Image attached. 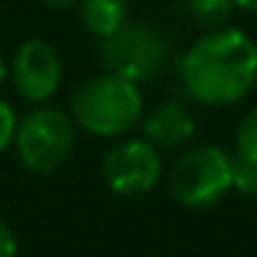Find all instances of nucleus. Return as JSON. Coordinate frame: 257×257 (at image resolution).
Listing matches in <instances>:
<instances>
[{
	"mask_svg": "<svg viewBox=\"0 0 257 257\" xmlns=\"http://www.w3.org/2000/svg\"><path fill=\"white\" fill-rule=\"evenodd\" d=\"M183 86L202 105H232L257 86V42L238 28L210 31L180 61Z\"/></svg>",
	"mask_w": 257,
	"mask_h": 257,
	"instance_id": "f257e3e1",
	"label": "nucleus"
},
{
	"mask_svg": "<svg viewBox=\"0 0 257 257\" xmlns=\"http://www.w3.org/2000/svg\"><path fill=\"white\" fill-rule=\"evenodd\" d=\"M144 116L139 83L102 72L78 86L72 94V122L94 136H124Z\"/></svg>",
	"mask_w": 257,
	"mask_h": 257,
	"instance_id": "f03ea898",
	"label": "nucleus"
},
{
	"mask_svg": "<svg viewBox=\"0 0 257 257\" xmlns=\"http://www.w3.org/2000/svg\"><path fill=\"white\" fill-rule=\"evenodd\" d=\"M17 155L25 169L36 174H50L69 161L75 150V122L64 111L39 105L17 122L14 133Z\"/></svg>",
	"mask_w": 257,
	"mask_h": 257,
	"instance_id": "7ed1b4c3",
	"label": "nucleus"
},
{
	"mask_svg": "<svg viewBox=\"0 0 257 257\" xmlns=\"http://www.w3.org/2000/svg\"><path fill=\"white\" fill-rule=\"evenodd\" d=\"M172 196L185 207H210L232 188V158L213 144L194 147L185 152L169 174Z\"/></svg>",
	"mask_w": 257,
	"mask_h": 257,
	"instance_id": "20e7f679",
	"label": "nucleus"
},
{
	"mask_svg": "<svg viewBox=\"0 0 257 257\" xmlns=\"http://www.w3.org/2000/svg\"><path fill=\"white\" fill-rule=\"evenodd\" d=\"M100 58L105 72H113L124 80H133V83H147L163 72L169 47L158 28L127 23L113 36L102 39Z\"/></svg>",
	"mask_w": 257,
	"mask_h": 257,
	"instance_id": "39448f33",
	"label": "nucleus"
},
{
	"mask_svg": "<svg viewBox=\"0 0 257 257\" xmlns=\"http://www.w3.org/2000/svg\"><path fill=\"white\" fill-rule=\"evenodd\" d=\"M102 174L119 196H141L152 191L161 180V155L155 144L141 139H130L108 150L102 161Z\"/></svg>",
	"mask_w": 257,
	"mask_h": 257,
	"instance_id": "423d86ee",
	"label": "nucleus"
},
{
	"mask_svg": "<svg viewBox=\"0 0 257 257\" xmlns=\"http://www.w3.org/2000/svg\"><path fill=\"white\" fill-rule=\"evenodd\" d=\"M61 78H64V64L50 42L28 39L14 50L12 80L28 102L45 105L61 89Z\"/></svg>",
	"mask_w": 257,
	"mask_h": 257,
	"instance_id": "0eeeda50",
	"label": "nucleus"
},
{
	"mask_svg": "<svg viewBox=\"0 0 257 257\" xmlns=\"http://www.w3.org/2000/svg\"><path fill=\"white\" fill-rule=\"evenodd\" d=\"M141 127H144V136L150 144L163 147V150H174V147H183L194 139L196 119L180 102L169 100L155 105L147 116H141Z\"/></svg>",
	"mask_w": 257,
	"mask_h": 257,
	"instance_id": "6e6552de",
	"label": "nucleus"
},
{
	"mask_svg": "<svg viewBox=\"0 0 257 257\" xmlns=\"http://www.w3.org/2000/svg\"><path fill=\"white\" fill-rule=\"evenodd\" d=\"M80 23L97 39H108L127 25L130 9L127 0H78Z\"/></svg>",
	"mask_w": 257,
	"mask_h": 257,
	"instance_id": "1a4fd4ad",
	"label": "nucleus"
},
{
	"mask_svg": "<svg viewBox=\"0 0 257 257\" xmlns=\"http://www.w3.org/2000/svg\"><path fill=\"white\" fill-rule=\"evenodd\" d=\"M185 9H188L191 17H196L205 25H218L227 23L232 17L235 0H185Z\"/></svg>",
	"mask_w": 257,
	"mask_h": 257,
	"instance_id": "9d476101",
	"label": "nucleus"
},
{
	"mask_svg": "<svg viewBox=\"0 0 257 257\" xmlns=\"http://www.w3.org/2000/svg\"><path fill=\"white\" fill-rule=\"evenodd\" d=\"M235 155L257 161V105L235 127Z\"/></svg>",
	"mask_w": 257,
	"mask_h": 257,
	"instance_id": "9b49d317",
	"label": "nucleus"
},
{
	"mask_svg": "<svg viewBox=\"0 0 257 257\" xmlns=\"http://www.w3.org/2000/svg\"><path fill=\"white\" fill-rule=\"evenodd\" d=\"M232 188L243 196L257 194V161L249 158H232Z\"/></svg>",
	"mask_w": 257,
	"mask_h": 257,
	"instance_id": "f8f14e48",
	"label": "nucleus"
},
{
	"mask_svg": "<svg viewBox=\"0 0 257 257\" xmlns=\"http://www.w3.org/2000/svg\"><path fill=\"white\" fill-rule=\"evenodd\" d=\"M17 113L6 100H0V152L9 144H14V133H17Z\"/></svg>",
	"mask_w": 257,
	"mask_h": 257,
	"instance_id": "ddd939ff",
	"label": "nucleus"
},
{
	"mask_svg": "<svg viewBox=\"0 0 257 257\" xmlns=\"http://www.w3.org/2000/svg\"><path fill=\"white\" fill-rule=\"evenodd\" d=\"M0 257H17V238L6 221H0Z\"/></svg>",
	"mask_w": 257,
	"mask_h": 257,
	"instance_id": "4468645a",
	"label": "nucleus"
},
{
	"mask_svg": "<svg viewBox=\"0 0 257 257\" xmlns=\"http://www.w3.org/2000/svg\"><path fill=\"white\" fill-rule=\"evenodd\" d=\"M47 9H53V12H67V9H72L78 0H42Z\"/></svg>",
	"mask_w": 257,
	"mask_h": 257,
	"instance_id": "2eb2a0df",
	"label": "nucleus"
},
{
	"mask_svg": "<svg viewBox=\"0 0 257 257\" xmlns=\"http://www.w3.org/2000/svg\"><path fill=\"white\" fill-rule=\"evenodd\" d=\"M235 6H238V9H243V12L257 14V0H235Z\"/></svg>",
	"mask_w": 257,
	"mask_h": 257,
	"instance_id": "dca6fc26",
	"label": "nucleus"
},
{
	"mask_svg": "<svg viewBox=\"0 0 257 257\" xmlns=\"http://www.w3.org/2000/svg\"><path fill=\"white\" fill-rule=\"evenodd\" d=\"M6 75H9V67H6V61H3V56H0V86H3Z\"/></svg>",
	"mask_w": 257,
	"mask_h": 257,
	"instance_id": "f3484780",
	"label": "nucleus"
}]
</instances>
